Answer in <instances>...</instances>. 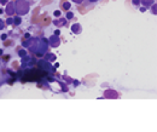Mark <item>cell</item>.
I'll return each mask as SVG.
<instances>
[{
	"instance_id": "obj_1",
	"label": "cell",
	"mask_w": 157,
	"mask_h": 132,
	"mask_svg": "<svg viewBox=\"0 0 157 132\" xmlns=\"http://www.w3.org/2000/svg\"><path fill=\"white\" fill-rule=\"evenodd\" d=\"M13 5H15V14H17L18 16L27 15L30 10V5L27 0H16Z\"/></svg>"
},
{
	"instance_id": "obj_2",
	"label": "cell",
	"mask_w": 157,
	"mask_h": 132,
	"mask_svg": "<svg viewBox=\"0 0 157 132\" xmlns=\"http://www.w3.org/2000/svg\"><path fill=\"white\" fill-rule=\"evenodd\" d=\"M4 12H5L9 17H11V16L15 15V5H13V1H9V2L6 4V9H5Z\"/></svg>"
},
{
	"instance_id": "obj_3",
	"label": "cell",
	"mask_w": 157,
	"mask_h": 132,
	"mask_svg": "<svg viewBox=\"0 0 157 132\" xmlns=\"http://www.w3.org/2000/svg\"><path fill=\"white\" fill-rule=\"evenodd\" d=\"M48 45L51 46V47H58L59 45H60V39H59L58 35H52V37H50L48 38Z\"/></svg>"
},
{
	"instance_id": "obj_4",
	"label": "cell",
	"mask_w": 157,
	"mask_h": 132,
	"mask_svg": "<svg viewBox=\"0 0 157 132\" xmlns=\"http://www.w3.org/2000/svg\"><path fill=\"white\" fill-rule=\"evenodd\" d=\"M52 23H53L56 27H58V28H62V27H65V26H67V23H68V19H67V18L53 19V21H52Z\"/></svg>"
},
{
	"instance_id": "obj_5",
	"label": "cell",
	"mask_w": 157,
	"mask_h": 132,
	"mask_svg": "<svg viewBox=\"0 0 157 132\" xmlns=\"http://www.w3.org/2000/svg\"><path fill=\"white\" fill-rule=\"evenodd\" d=\"M104 97L105 98H118V94L116 91H114V90H106L105 92H104Z\"/></svg>"
},
{
	"instance_id": "obj_6",
	"label": "cell",
	"mask_w": 157,
	"mask_h": 132,
	"mask_svg": "<svg viewBox=\"0 0 157 132\" xmlns=\"http://www.w3.org/2000/svg\"><path fill=\"white\" fill-rule=\"evenodd\" d=\"M81 32H82V27H81V24L74 23V24L71 26V33H74V34H81Z\"/></svg>"
},
{
	"instance_id": "obj_7",
	"label": "cell",
	"mask_w": 157,
	"mask_h": 132,
	"mask_svg": "<svg viewBox=\"0 0 157 132\" xmlns=\"http://www.w3.org/2000/svg\"><path fill=\"white\" fill-rule=\"evenodd\" d=\"M140 4H143L144 7H150L152 4H155V0H140Z\"/></svg>"
},
{
	"instance_id": "obj_8",
	"label": "cell",
	"mask_w": 157,
	"mask_h": 132,
	"mask_svg": "<svg viewBox=\"0 0 157 132\" xmlns=\"http://www.w3.org/2000/svg\"><path fill=\"white\" fill-rule=\"evenodd\" d=\"M56 58H57V57H56L55 54H46V55H45V59H46V61H50V62L55 61Z\"/></svg>"
},
{
	"instance_id": "obj_9",
	"label": "cell",
	"mask_w": 157,
	"mask_h": 132,
	"mask_svg": "<svg viewBox=\"0 0 157 132\" xmlns=\"http://www.w3.org/2000/svg\"><path fill=\"white\" fill-rule=\"evenodd\" d=\"M150 7H151V14L156 16V15H157V4H156V2H155V4H152Z\"/></svg>"
},
{
	"instance_id": "obj_10",
	"label": "cell",
	"mask_w": 157,
	"mask_h": 132,
	"mask_svg": "<svg viewBox=\"0 0 157 132\" xmlns=\"http://www.w3.org/2000/svg\"><path fill=\"white\" fill-rule=\"evenodd\" d=\"M21 23H22V18H21V16H16V17L13 18V24H15V26H20Z\"/></svg>"
},
{
	"instance_id": "obj_11",
	"label": "cell",
	"mask_w": 157,
	"mask_h": 132,
	"mask_svg": "<svg viewBox=\"0 0 157 132\" xmlns=\"http://www.w3.org/2000/svg\"><path fill=\"white\" fill-rule=\"evenodd\" d=\"M62 7H63V10L68 11V10L70 9V2H69V1H65V2H63V4H62Z\"/></svg>"
},
{
	"instance_id": "obj_12",
	"label": "cell",
	"mask_w": 157,
	"mask_h": 132,
	"mask_svg": "<svg viewBox=\"0 0 157 132\" xmlns=\"http://www.w3.org/2000/svg\"><path fill=\"white\" fill-rule=\"evenodd\" d=\"M65 18L73 19L74 18V14H73V12H70V11H68V12H67V15H65Z\"/></svg>"
},
{
	"instance_id": "obj_13",
	"label": "cell",
	"mask_w": 157,
	"mask_h": 132,
	"mask_svg": "<svg viewBox=\"0 0 157 132\" xmlns=\"http://www.w3.org/2000/svg\"><path fill=\"white\" fill-rule=\"evenodd\" d=\"M18 56H20V57H25V56H27V51H25L24 49L20 50V51H18Z\"/></svg>"
},
{
	"instance_id": "obj_14",
	"label": "cell",
	"mask_w": 157,
	"mask_h": 132,
	"mask_svg": "<svg viewBox=\"0 0 157 132\" xmlns=\"http://www.w3.org/2000/svg\"><path fill=\"white\" fill-rule=\"evenodd\" d=\"M6 24L9 26V24H13V18L12 17H9V18L6 19Z\"/></svg>"
},
{
	"instance_id": "obj_15",
	"label": "cell",
	"mask_w": 157,
	"mask_h": 132,
	"mask_svg": "<svg viewBox=\"0 0 157 132\" xmlns=\"http://www.w3.org/2000/svg\"><path fill=\"white\" fill-rule=\"evenodd\" d=\"M4 27H5V23H4V21H2V19H0V30H2V29H4Z\"/></svg>"
},
{
	"instance_id": "obj_16",
	"label": "cell",
	"mask_w": 157,
	"mask_h": 132,
	"mask_svg": "<svg viewBox=\"0 0 157 132\" xmlns=\"http://www.w3.org/2000/svg\"><path fill=\"white\" fill-rule=\"evenodd\" d=\"M53 15H55V17H59V16H60V11H58V10H57V11H55V12H53Z\"/></svg>"
},
{
	"instance_id": "obj_17",
	"label": "cell",
	"mask_w": 157,
	"mask_h": 132,
	"mask_svg": "<svg viewBox=\"0 0 157 132\" xmlns=\"http://www.w3.org/2000/svg\"><path fill=\"white\" fill-rule=\"evenodd\" d=\"M132 2H133V5H136V6H138V5H140V0H133Z\"/></svg>"
},
{
	"instance_id": "obj_18",
	"label": "cell",
	"mask_w": 157,
	"mask_h": 132,
	"mask_svg": "<svg viewBox=\"0 0 157 132\" xmlns=\"http://www.w3.org/2000/svg\"><path fill=\"white\" fill-rule=\"evenodd\" d=\"M73 2H75V4H78V5H80V4L83 2V0H73Z\"/></svg>"
},
{
	"instance_id": "obj_19",
	"label": "cell",
	"mask_w": 157,
	"mask_h": 132,
	"mask_svg": "<svg viewBox=\"0 0 157 132\" xmlns=\"http://www.w3.org/2000/svg\"><path fill=\"white\" fill-rule=\"evenodd\" d=\"M7 2H9L7 0H0V4H1V5H6Z\"/></svg>"
},
{
	"instance_id": "obj_20",
	"label": "cell",
	"mask_w": 157,
	"mask_h": 132,
	"mask_svg": "<svg viewBox=\"0 0 157 132\" xmlns=\"http://www.w3.org/2000/svg\"><path fill=\"white\" fill-rule=\"evenodd\" d=\"M59 34H60V30H59V29L55 30V35H58V37H59Z\"/></svg>"
},
{
	"instance_id": "obj_21",
	"label": "cell",
	"mask_w": 157,
	"mask_h": 132,
	"mask_svg": "<svg viewBox=\"0 0 157 132\" xmlns=\"http://www.w3.org/2000/svg\"><path fill=\"white\" fill-rule=\"evenodd\" d=\"M145 11H146V7H144V6L140 7V12H145Z\"/></svg>"
},
{
	"instance_id": "obj_22",
	"label": "cell",
	"mask_w": 157,
	"mask_h": 132,
	"mask_svg": "<svg viewBox=\"0 0 157 132\" xmlns=\"http://www.w3.org/2000/svg\"><path fill=\"white\" fill-rule=\"evenodd\" d=\"M6 38H7V34H2L1 35V40H5Z\"/></svg>"
},
{
	"instance_id": "obj_23",
	"label": "cell",
	"mask_w": 157,
	"mask_h": 132,
	"mask_svg": "<svg viewBox=\"0 0 157 132\" xmlns=\"http://www.w3.org/2000/svg\"><path fill=\"white\" fill-rule=\"evenodd\" d=\"M98 0H90V2H97Z\"/></svg>"
},
{
	"instance_id": "obj_24",
	"label": "cell",
	"mask_w": 157,
	"mask_h": 132,
	"mask_svg": "<svg viewBox=\"0 0 157 132\" xmlns=\"http://www.w3.org/2000/svg\"><path fill=\"white\" fill-rule=\"evenodd\" d=\"M0 14H4V9H0Z\"/></svg>"
},
{
	"instance_id": "obj_25",
	"label": "cell",
	"mask_w": 157,
	"mask_h": 132,
	"mask_svg": "<svg viewBox=\"0 0 157 132\" xmlns=\"http://www.w3.org/2000/svg\"><path fill=\"white\" fill-rule=\"evenodd\" d=\"M0 55H2V50L1 49H0Z\"/></svg>"
}]
</instances>
